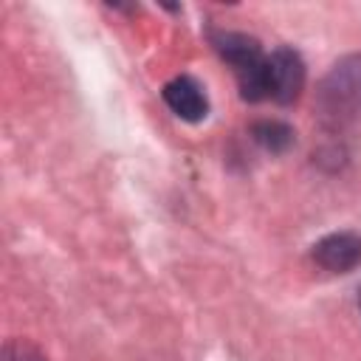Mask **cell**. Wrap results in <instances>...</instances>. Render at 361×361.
Returning <instances> with one entry per match:
<instances>
[{"mask_svg": "<svg viewBox=\"0 0 361 361\" xmlns=\"http://www.w3.org/2000/svg\"><path fill=\"white\" fill-rule=\"evenodd\" d=\"M209 42L217 51V56L231 68L240 96L245 102H262L268 99V54L262 45L243 34V31H226L214 28L209 31Z\"/></svg>", "mask_w": 361, "mask_h": 361, "instance_id": "obj_1", "label": "cell"}, {"mask_svg": "<svg viewBox=\"0 0 361 361\" xmlns=\"http://www.w3.org/2000/svg\"><path fill=\"white\" fill-rule=\"evenodd\" d=\"M316 104L330 127H344L361 116V54H350L330 68L319 85Z\"/></svg>", "mask_w": 361, "mask_h": 361, "instance_id": "obj_2", "label": "cell"}, {"mask_svg": "<svg viewBox=\"0 0 361 361\" xmlns=\"http://www.w3.org/2000/svg\"><path fill=\"white\" fill-rule=\"evenodd\" d=\"M305 62L293 48L282 45L274 54H268V99H274L276 104L296 102L305 90Z\"/></svg>", "mask_w": 361, "mask_h": 361, "instance_id": "obj_3", "label": "cell"}, {"mask_svg": "<svg viewBox=\"0 0 361 361\" xmlns=\"http://www.w3.org/2000/svg\"><path fill=\"white\" fill-rule=\"evenodd\" d=\"M310 257L319 268L330 274H350L361 265V234L355 231H333L313 243Z\"/></svg>", "mask_w": 361, "mask_h": 361, "instance_id": "obj_4", "label": "cell"}, {"mask_svg": "<svg viewBox=\"0 0 361 361\" xmlns=\"http://www.w3.org/2000/svg\"><path fill=\"white\" fill-rule=\"evenodd\" d=\"M161 96L166 102V107L183 118V121H203L209 116V99H206V90L200 87L197 79L192 76H175L169 79L164 87H161Z\"/></svg>", "mask_w": 361, "mask_h": 361, "instance_id": "obj_5", "label": "cell"}, {"mask_svg": "<svg viewBox=\"0 0 361 361\" xmlns=\"http://www.w3.org/2000/svg\"><path fill=\"white\" fill-rule=\"evenodd\" d=\"M251 138H254L265 152L279 155V152H285V149L293 147L296 133H293V127L285 124V121L262 118V121H254V124H251Z\"/></svg>", "mask_w": 361, "mask_h": 361, "instance_id": "obj_6", "label": "cell"}, {"mask_svg": "<svg viewBox=\"0 0 361 361\" xmlns=\"http://www.w3.org/2000/svg\"><path fill=\"white\" fill-rule=\"evenodd\" d=\"M3 361H48V358L37 344L25 338H8L3 344Z\"/></svg>", "mask_w": 361, "mask_h": 361, "instance_id": "obj_7", "label": "cell"}, {"mask_svg": "<svg viewBox=\"0 0 361 361\" xmlns=\"http://www.w3.org/2000/svg\"><path fill=\"white\" fill-rule=\"evenodd\" d=\"M358 307H361V290H358Z\"/></svg>", "mask_w": 361, "mask_h": 361, "instance_id": "obj_8", "label": "cell"}]
</instances>
